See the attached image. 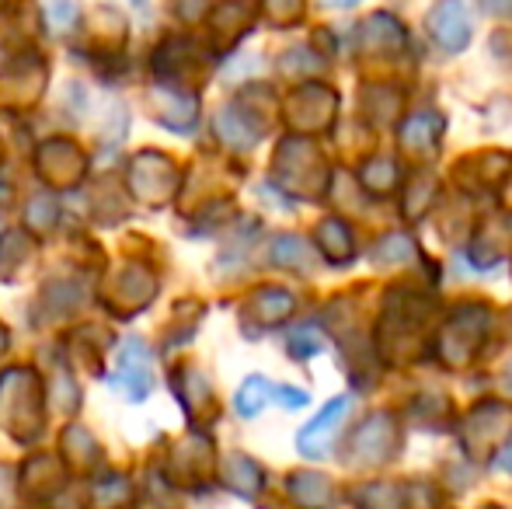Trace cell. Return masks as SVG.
Wrapping results in <instances>:
<instances>
[{"label": "cell", "instance_id": "obj_37", "mask_svg": "<svg viewBox=\"0 0 512 509\" xmlns=\"http://www.w3.org/2000/svg\"><path fill=\"white\" fill-rule=\"evenodd\" d=\"M509 377H512V367H509Z\"/></svg>", "mask_w": 512, "mask_h": 509}, {"label": "cell", "instance_id": "obj_6", "mask_svg": "<svg viewBox=\"0 0 512 509\" xmlns=\"http://www.w3.org/2000/svg\"><path fill=\"white\" fill-rule=\"evenodd\" d=\"M425 28H429L432 42H436L443 53H460V49H467V42H471V35H474L471 11H467L464 0H439L429 11V18H425Z\"/></svg>", "mask_w": 512, "mask_h": 509}, {"label": "cell", "instance_id": "obj_22", "mask_svg": "<svg viewBox=\"0 0 512 509\" xmlns=\"http://www.w3.org/2000/svg\"><path fill=\"white\" fill-rule=\"evenodd\" d=\"M272 258H276V265H286V269H300L307 272L310 269V245L304 238H297V234H283V238L272 245Z\"/></svg>", "mask_w": 512, "mask_h": 509}, {"label": "cell", "instance_id": "obj_15", "mask_svg": "<svg viewBox=\"0 0 512 509\" xmlns=\"http://www.w3.org/2000/svg\"><path fill=\"white\" fill-rule=\"evenodd\" d=\"M293 307H297L293 293L279 290V286H265V290H258L255 297H251L248 314L262 321L265 328H272V325H283V321L293 314Z\"/></svg>", "mask_w": 512, "mask_h": 509}, {"label": "cell", "instance_id": "obj_23", "mask_svg": "<svg viewBox=\"0 0 512 509\" xmlns=\"http://www.w3.org/2000/svg\"><path fill=\"white\" fill-rule=\"evenodd\" d=\"M272 394H276V387H272L269 381H265V377H248L241 391H237V412L248 415V419H251V415L262 412L265 401H269Z\"/></svg>", "mask_w": 512, "mask_h": 509}, {"label": "cell", "instance_id": "obj_7", "mask_svg": "<svg viewBox=\"0 0 512 509\" xmlns=\"http://www.w3.org/2000/svg\"><path fill=\"white\" fill-rule=\"evenodd\" d=\"M46 84V63L35 53H25L0 74V102L4 105H32Z\"/></svg>", "mask_w": 512, "mask_h": 509}, {"label": "cell", "instance_id": "obj_29", "mask_svg": "<svg viewBox=\"0 0 512 509\" xmlns=\"http://www.w3.org/2000/svg\"><path fill=\"white\" fill-rule=\"evenodd\" d=\"M391 255H394V258H408V262H415V258H418V248L411 245L405 234H391V238H387L384 245L377 248V258H380V262H391Z\"/></svg>", "mask_w": 512, "mask_h": 509}, {"label": "cell", "instance_id": "obj_36", "mask_svg": "<svg viewBox=\"0 0 512 509\" xmlns=\"http://www.w3.org/2000/svg\"><path fill=\"white\" fill-rule=\"evenodd\" d=\"M488 509H499V506H488Z\"/></svg>", "mask_w": 512, "mask_h": 509}, {"label": "cell", "instance_id": "obj_16", "mask_svg": "<svg viewBox=\"0 0 512 509\" xmlns=\"http://www.w3.org/2000/svg\"><path fill=\"white\" fill-rule=\"evenodd\" d=\"M405 46V28L391 14H373L363 25V49L366 53H398Z\"/></svg>", "mask_w": 512, "mask_h": 509}, {"label": "cell", "instance_id": "obj_34", "mask_svg": "<svg viewBox=\"0 0 512 509\" xmlns=\"http://www.w3.org/2000/svg\"><path fill=\"white\" fill-rule=\"evenodd\" d=\"M502 468H506L509 475H512V447L506 450V454H502Z\"/></svg>", "mask_w": 512, "mask_h": 509}, {"label": "cell", "instance_id": "obj_30", "mask_svg": "<svg viewBox=\"0 0 512 509\" xmlns=\"http://www.w3.org/2000/svg\"><path fill=\"white\" fill-rule=\"evenodd\" d=\"M129 499V489H126V482H122V478H112V482H108V489L102 485V489L95 492V506L98 509H115V506H122Z\"/></svg>", "mask_w": 512, "mask_h": 509}, {"label": "cell", "instance_id": "obj_3", "mask_svg": "<svg viewBox=\"0 0 512 509\" xmlns=\"http://www.w3.org/2000/svg\"><path fill=\"white\" fill-rule=\"evenodd\" d=\"M401 447V433H398V419L391 412H377L363 422V426L352 433L349 443V457L356 464H370V468H380L387 464Z\"/></svg>", "mask_w": 512, "mask_h": 509}, {"label": "cell", "instance_id": "obj_32", "mask_svg": "<svg viewBox=\"0 0 512 509\" xmlns=\"http://www.w3.org/2000/svg\"><path fill=\"white\" fill-rule=\"evenodd\" d=\"M276 398H283L286 408H304L307 405V394L297 391V387H276Z\"/></svg>", "mask_w": 512, "mask_h": 509}, {"label": "cell", "instance_id": "obj_1", "mask_svg": "<svg viewBox=\"0 0 512 509\" xmlns=\"http://www.w3.org/2000/svg\"><path fill=\"white\" fill-rule=\"evenodd\" d=\"M276 175H279V185L290 189L293 196H300V199H317L328 189V164L317 154L314 143L300 140V136L279 143Z\"/></svg>", "mask_w": 512, "mask_h": 509}, {"label": "cell", "instance_id": "obj_13", "mask_svg": "<svg viewBox=\"0 0 512 509\" xmlns=\"http://www.w3.org/2000/svg\"><path fill=\"white\" fill-rule=\"evenodd\" d=\"M290 496L293 503L304 509H331L338 503L335 482L328 475H317V471H297V475H290Z\"/></svg>", "mask_w": 512, "mask_h": 509}, {"label": "cell", "instance_id": "obj_25", "mask_svg": "<svg viewBox=\"0 0 512 509\" xmlns=\"http://www.w3.org/2000/svg\"><path fill=\"white\" fill-rule=\"evenodd\" d=\"M262 14L276 28H290L304 14V0H262Z\"/></svg>", "mask_w": 512, "mask_h": 509}, {"label": "cell", "instance_id": "obj_4", "mask_svg": "<svg viewBox=\"0 0 512 509\" xmlns=\"http://www.w3.org/2000/svg\"><path fill=\"white\" fill-rule=\"evenodd\" d=\"M512 433V412L506 405H495V401H485L478 405L471 415H467L464 429H460V440H464L467 454L481 457L499 450V443Z\"/></svg>", "mask_w": 512, "mask_h": 509}, {"label": "cell", "instance_id": "obj_28", "mask_svg": "<svg viewBox=\"0 0 512 509\" xmlns=\"http://www.w3.org/2000/svg\"><path fill=\"white\" fill-rule=\"evenodd\" d=\"M321 349H324V339H321V332H314V328H300V332L290 335V353L297 356V360L317 356Z\"/></svg>", "mask_w": 512, "mask_h": 509}, {"label": "cell", "instance_id": "obj_33", "mask_svg": "<svg viewBox=\"0 0 512 509\" xmlns=\"http://www.w3.org/2000/svg\"><path fill=\"white\" fill-rule=\"evenodd\" d=\"M488 14H509L512 11V0H481Z\"/></svg>", "mask_w": 512, "mask_h": 509}, {"label": "cell", "instance_id": "obj_2", "mask_svg": "<svg viewBox=\"0 0 512 509\" xmlns=\"http://www.w3.org/2000/svg\"><path fill=\"white\" fill-rule=\"evenodd\" d=\"M488 325H492L488 307H481V304L457 307V311L450 314V321H446L443 335H439V349H436L439 360H443L446 367H467V363H474V356L485 346Z\"/></svg>", "mask_w": 512, "mask_h": 509}, {"label": "cell", "instance_id": "obj_31", "mask_svg": "<svg viewBox=\"0 0 512 509\" xmlns=\"http://www.w3.org/2000/svg\"><path fill=\"white\" fill-rule=\"evenodd\" d=\"M49 25L56 28V32H67L70 25H77V7L70 4V0H56V4H49Z\"/></svg>", "mask_w": 512, "mask_h": 509}, {"label": "cell", "instance_id": "obj_14", "mask_svg": "<svg viewBox=\"0 0 512 509\" xmlns=\"http://www.w3.org/2000/svg\"><path fill=\"white\" fill-rule=\"evenodd\" d=\"M314 241H317V248L324 252V258H331L335 265H345L352 258V252H356L352 227L345 224V220H338V217L321 220V224H317V231H314Z\"/></svg>", "mask_w": 512, "mask_h": 509}, {"label": "cell", "instance_id": "obj_17", "mask_svg": "<svg viewBox=\"0 0 512 509\" xmlns=\"http://www.w3.org/2000/svg\"><path fill=\"white\" fill-rule=\"evenodd\" d=\"M464 168H474L478 171V182L471 189H499L502 182L512 175V154H502V150H488V154H478V157H467Z\"/></svg>", "mask_w": 512, "mask_h": 509}, {"label": "cell", "instance_id": "obj_5", "mask_svg": "<svg viewBox=\"0 0 512 509\" xmlns=\"http://www.w3.org/2000/svg\"><path fill=\"white\" fill-rule=\"evenodd\" d=\"M338 112V95L324 84H304L290 95L286 102V123L300 133H317V129H328L335 123Z\"/></svg>", "mask_w": 512, "mask_h": 509}, {"label": "cell", "instance_id": "obj_12", "mask_svg": "<svg viewBox=\"0 0 512 509\" xmlns=\"http://www.w3.org/2000/svg\"><path fill=\"white\" fill-rule=\"evenodd\" d=\"M39 168L46 178H53V182L60 185H70L74 178H81L84 171V157L77 154L74 143L67 140H53L42 147V157H39Z\"/></svg>", "mask_w": 512, "mask_h": 509}, {"label": "cell", "instance_id": "obj_35", "mask_svg": "<svg viewBox=\"0 0 512 509\" xmlns=\"http://www.w3.org/2000/svg\"><path fill=\"white\" fill-rule=\"evenodd\" d=\"M331 4H356V0H331Z\"/></svg>", "mask_w": 512, "mask_h": 509}, {"label": "cell", "instance_id": "obj_19", "mask_svg": "<svg viewBox=\"0 0 512 509\" xmlns=\"http://www.w3.org/2000/svg\"><path fill=\"white\" fill-rule=\"evenodd\" d=\"M157 116L171 129H192L196 123V98L185 91H157Z\"/></svg>", "mask_w": 512, "mask_h": 509}, {"label": "cell", "instance_id": "obj_21", "mask_svg": "<svg viewBox=\"0 0 512 509\" xmlns=\"http://www.w3.org/2000/svg\"><path fill=\"white\" fill-rule=\"evenodd\" d=\"M363 185L373 192V196H391L394 189H398L401 182V171H398V161H391V157H370V161L363 164Z\"/></svg>", "mask_w": 512, "mask_h": 509}, {"label": "cell", "instance_id": "obj_18", "mask_svg": "<svg viewBox=\"0 0 512 509\" xmlns=\"http://www.w3.org/2000/svg\"><path fill=\"white\" fill-rule=\"evenodd\" d=\"M216 133H220V140L230 143V147H251V143L262 136V126L251 123V119L244 116V109L230 105V109H223L220 116H216Z\"/></svg>", "mask_w": 512, "mask_h": 509}, {"label": "cell", "instance_id": "obj_10", "mask_svg": "<svg viewBox=\"0 0 512 509\" xmlns=\"http://www.w3.org/2000/svg\"><path fill=\"white\" fill-rule=\"evenodd\" d=\"M255 21V7L248 0H223L213 11V42L220 49H230Z\"/></svg>", "mask_w": 512, "mask_h": 509}, {"label": "cell", "instance_id": "obj_27", "mask_svg": "<svg viewBox=\"0 0 512 509\" xmlns=\"http://www.w3.org/2000/svg\"><path fill=\"white\" fill-rule=\"evenodd\" d=\"M380 95H384V88H366L363 105L377 123H387V119H394V109L401 105V91H387V102Z\"/></svg>", "mask_w": 512, "mask_h": 509}, {"label": "cell", "instance_id": "obj_26", "mask_svg": "<svg viewBox=\"0 0 512 509\" xmlns=\"http://www.w3.org/2000/svg\"><path fill=\"white\" fill-rule=\"evenodd\" d=\"M432 196H436V182H432L429 175H418L415 182L408 185V192H405V206H408V217L415 220V217H422L425 210H429V203H432Z\"/></svg>", "mask_w": 512, "mask_h": 509}, {"label": "cell", "instance_id": "obj_8", "mask_svg": "<svg viewBox=\"0 0 512 509\" xmlns=\"http://www.w3.org/2000/svg\"><path fill=\"white\" fill-rule=\"evenodd\" d=\"M349 408H352V398H331L328 401V408H321V415L317 419H310L304 429H300V436H297V447H300V454H307V457H324L331 447H335V436H338V429H342V422H345V415H349Z\"/></svg>", "mask_w": 512, "mask_h": 509}, {"label": "cell", "instance_id": "obj_9", "mask_svg": "<svg viewBox=\"0 0 512 509\" xmlns=\"http://www.w3.org/2000/svg\"><path fill=\"white\" fill-rule=\"evenodd\" d=\"M115 384L126 387V394L133 401H143L154 387V377H150V356L143 349V342H129L119 356V367H115Z\"/></svg>", "mask_w": 512, "mask_h": 509}, {"label": "cell", "instance_id": "obj_20", "mask_svg": "<svg viewBox=\"0 0 512 509\" xmlns=\"http://www.w3.org/2000/svg\"><path fill=\"white\" fill-rule=\"evenodd\" d=\"M223 478L237 496H258L262 492V468L255 461H248L244 454H230V461L223 464Z\"/></svg>", "mask_w": 512, "mask_h": 509}, {"label": "cell", "instance_id": "obj_24", "mask_svg": "<svg viewBox=\"0 0 512 509\" xmlns=\"http://www.w3.org/2000/svg\"><path fill=\"white\" fill-rule=\"evenodd\" d=\"M356 506L359 509H401V492H398V485H387V482L363 485V489L356 492Z\"/></svg>", "mask_w": 512, "mask_h": 509}, {"label": "cell", "instance_id": "obj_11", "mask_svg": "<svg viewBox=\"0 0 512 509\" xmlns=\"http://www.w3.org/2000/svg\"><path fill=\"white\" fill-rule=\"evenodd\" d=\"M398 140L408 154L425 157V154H436L439 140H443V119L436 112H418L411 116L405 126L398 129Z\"/></svg>", "mask_w": 512, "mask_h": 509}]
</instances>
